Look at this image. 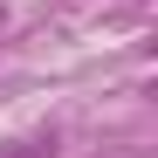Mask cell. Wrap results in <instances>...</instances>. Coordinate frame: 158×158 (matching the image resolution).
Returning a JSON list of instances; mask_svg holds the SVG:
<instances>
[{
  "mask_svg": "<svg viewBox=\"0 0 158 158\" xmlns=\"http://www.w3.org/2000/svg\"><path fill=\"white\" fill-rule=\"evenodd\" d=\"M0 21H7V7H0Z\"/></svg>",
  "mask_w": 158,
  "mask_h": 158,
  "instance_id": "obj_2",
  "label": "cell"
},
{
  "mask_svg": "<svg viewBox=\"0 0 158 158\" xmlns=\"http://www.w3.org/2000/svg\"><path fill=\"white\" fill-rule=\"evenodd\" d=\"M48 151H55V131H41L28 144H0V158H48Z\"/></svg>",
  "mask_w": 158,
  "mask_h": 158,
  "instance_id": "obj_1",
  "label": "cell"
}]
</instances>
